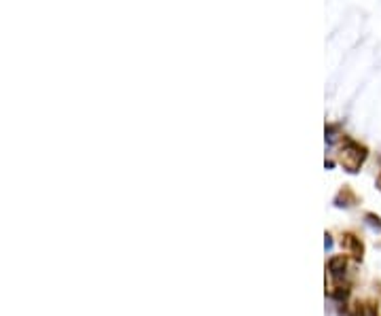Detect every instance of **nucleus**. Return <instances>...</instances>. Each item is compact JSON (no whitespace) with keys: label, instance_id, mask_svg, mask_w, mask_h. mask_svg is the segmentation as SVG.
Wrapping results in <instances>:
<instances>
[{"label":"nucleus","instance_id":"4","mask_svg":"<svg viewBox=\"0 0 381 316\" xmlns=\"http://www.w3.org/2000/svg\"><path fill=\"white\" fill-rule=\"evenodd\" d=\"M360 316H377V306L373 302H364L360 306Z\"/></svg>","mask_w":381,"mask_h":316},{"label":"nucleus","instance_id":"5","mask_svg":"<svg viewBox=\"0 0 381 316\" xmlns=\"http://www.w3.org/2000/svg\"><path fill=\"white\" fill-rule=\"evenodd\" d=\"M377 183H379V187H381V175H379V181H377Z\"/></svg>","mask_w":381,"mask_h":316},{"label":"nucleus","instance_id":"3","mask_svg":"<svg viewBox=\"0 0 381 316\" xmlns=\"http://www.w3.org/2000/svg\"><path fill=\"white\" fill-rule=\"evenodd\" d=\"M345 270H347V259L343 255H337L329 261V272L333 278H343L345 276Z\"/></svg>","mask_w":381,"mask_h":316},{"label":"nucleus","instance_id":"2","mask_svg":"<svg viewBox=\"0 0 381 316\" xmlns=\"http://www.w3.org/2000/svg\"><path fill=\"white\" fill-rule=\"evenodd\" d=\"M343 246L347 248V253L354 257V259H362L364 255V246L360 242V238H356L354 234H345L343 236Z\"/></svg>","mask_w":381,"mask_h":316},{"label":"nucleus","instance_id":"1","mask_svg":"<svg viewBox=\"0 0 381 316\" xmlns=\"http://www.w3.org/2000/svg\"><path fill=\"white\" fill-rule=\"evenodd\" d=\"M364 159H367V149L362 145H358V142H354V140L343 142L341 153H339V161L347 172H358L362 168Z\"/></svg>","mask_w":381,"mask_h":316}]
</instances>
